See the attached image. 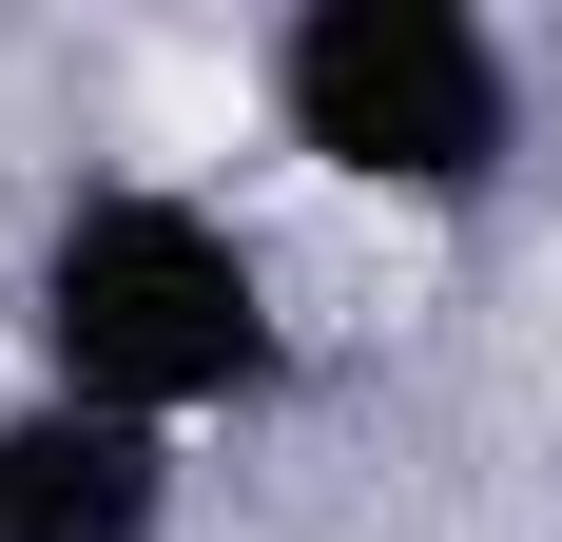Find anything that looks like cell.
<instances>
[{"instance_id":"obj_1","label":"cell","mask_w":562,"mask_h":542,"mask_svg":"<svg viewBox=\"0 0 562 542\" xmlns=\"http://www.w3.org/2000/svg\"><path fill=\"white\" fill-rule=\"evenodd\" d=\"M20 349H40L58 407L194 445V427H252L291 387V291L194 174H78L20 252Z\"/></svg>"},{"instance_id":"obj_2","label":"cell","mask_w":562,"mask_h":542,"mask_svg":"<svg viewBox=\"0 0 562 542\" xmlns=\"http://www.w3.org/2000/svg\"><path fill=\"white\" fill-rule=\"evenodd\" d=\"M272 156H311L369 214H485L524 174V39L485 0H291L252 39Z\"/></svg>"},{"instance_id":"obj_3","label":"cell","mask_w":562,"mask_h":542,"mask_svg":"<svg viewBox=\"0 0 562 542\" xmlns=\"http://www.w3.org/2000/svg\"><path fill=\"white\" fill-rule=\"evenodd\" d=\"M175 427H116V407H58L20 387L0 407V542H175Z\"/></svg>"}]
</instances>
